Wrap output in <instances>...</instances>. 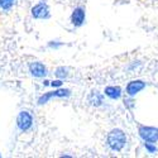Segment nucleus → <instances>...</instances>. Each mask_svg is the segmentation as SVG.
<instances>
[{
    "mask_svg": "<svg viewBox=\"0 0 158 158\" xmlns=\"http://www.w3.org/2000/svg\"><path fill=\"white\" fill-rule=\"evenodd\" d=\"M127 142H128L127 134L120 128L111 129L106 135V146L113 152H122L127 146Z\"/></svg>",
    "mask_w": 158,
    "mask_h": 158,
    "instance_id": "f257e3e1",
    "label": "nucleus"
},
{
    "mask_svg": "<svg viewBox=\"0 0 158 158\" xmlns=\"http://www.w3.org/2000/svg\"><path fill=\"white\" fill-rule=\"evenodd\" d=\"M71 90L67 87H57L53 91H48V93L42 94L41 96L38 98L37 104L38 105H44L47 102H49L53 98H58V99H67L71 96Z\"/></svg>",
    "mask_w": 158,
    "mask_h": 158,
    "instance_id": "f03ea898",
    "label": "nucleus"
},
{
    "mask_svg": "<svg viewBox=\"0 0 158 158\" xmlns=\"http://www.w3.org/2000/svg\"><path fill=\"white\" fill-rule=\"evenodd\" d=\"M31 15L37 20H47L51 18V8L46 3V0H41L31 9Z\"/></svg>",
    "mask_w": 158,
    "mask_h": 158,
    "instance_id": "7ed1b4c3",
    "label": "nucleus"
},
{
    "mask_svg": "<svg viewBox=\"0 0 158 158\" xmlns=\"http://www.w3.org/2000/svg\"><path fill=\"white\" fill-rule=\"evenodd\" d=\"M17 128L22 133H27L33 127V115L28 110H20L17 115Z\"/></svg>",
    "mask_w": 158,
    "mask_h": 158,
    "instance_id": "20e7f679",
    "label": "nucleus"
},
{
    "mask_svg": "<svg viewBox=\"0 0 158 158\" xmlns=\"http://www.w3.org/2000/svg\"><path fill=\"white\" fill-rule=\"evenodd\" d=\"M138 135L142 142L148 143H158V127L152 125H139Z\"/></svg>",
    "mask_w": 158,
    "mask_h": 158,
    "instance_id": "39448f33",
    "label": "nucleus"
},
{
    "mask_svg": "<svg viewBox=\"0 0 158 158\" xmlns=\"http://www.w3.org/2000/svg\"><path fill=\"white\" fill-rule=\"evenodd\" d=\"M28 71L31 76L35 78H44L48 76V69L47 66L41 61H32L28 63Z\"/></svg>",
    "mask_w": 158,
    "mask_h": 158,
    "instance_id": "423d86ee",
    "label": "nucleus"
},
{
    "mask_svg": "<svg viewBox=\"0 0 158 158\" xmlns=\"http://www.w3.org/2000/svg\"><path fill=\"white\" fill-rule=\"evenodd\" d=\"M71 24L76 28H80L85 24L86 22V10L82 6H76L72 13H71V17H70Z\"/></svg>",
    "mask_w": 158,
    "mask_h": 158,
    "instance_id": "0eeeda50",
    "label": "nucleus"
},
{
    "mask_svg": "<svg viewBox=\"0 0 158 158\" xmlns=\"http://www.w3.org/2000/svg\"><path fill=\"white\" fill-rule=\"evenodd\" d=\"M146 86H147V84L143 80H131L125 86V94H127V96L135 98L140 91L146 89Z\"/></svg>",
    "mask_w": 158,
    "mask_h": 158,
    "instance_id": "6e6552de",
    "label": "nucleus"
},
{
    "mask_svg": "<svg viewBox=\"0 0 158 158\" xmlns=\"http://www.w3.org/2000/svg\"><path fill=\"white\" fill-rule=\"evenodd\" d=\"M104 100H105L104 93H100L98 90L90 91V94L87 95V102L94 108H100L104 104Z\"/></svg>",
    "mask_w": 158,
    "mask_h": 158,
    "instance_id": "1a4fd4ad",
    "label": "nucleus"
},
{
    "mask_svg": "<svg viewBox=\"0 0 158 158\" xmlns=\"http://www.w3.org/2000/svg\"><path fill=\"white\" fill-rule=\"evenodd\" d=\"M102 93L110 100H119L123 96V89L120 86H116V85H109L104 89Z\"/></svg>",
    "mask_w": 158,
    "mask_h": 158,
    "instance_id": "9d476101",
    "label": "nucleus"
},
{
    "mask_svg": "<svg viewBox=\"0 0 158 158\" xmlns=\"http://www.w3.org/2000/svg\"><path fill=\"white\" fill-rule=\"evenodd\" d=\"M55 76L56 78H60V80H66L70 76V69L64 67V66H58L55 70Z\"/></svg>",
    "mask_w": 158,
    "mask_h": 158,
    "instance_id": "9b49d317",
    "label": "nucleus"
},
{
    "mask_svg": "<svg viewBox=\"0 0 158 158\" xmlns=\"http://www.w3.org/2000/svg\"><path fill=\"white\" fill-rule=\"evenodd\" d=\"M15 3H17V0H0V10L9 11L15 5Z\"/></svg>",
    "mask_w": 158,
    "mask_h": 158,
    "instance_id": "f8f14e48",
    "label": "nucleus"
},
{
    "mask_svg": "<svg viewBox=\"0 0 158 158\" xmlns=\"http://www.w3.org/2000/svg\"><path fill=\"white\" fill-rule=\"evenodd\" d=\"M144 144V148H146V151L148 152V153H151V154H154V153H157L158 152V147L156 146V143H148V142H143Z\"/></svg>",
    "mask_w": 158,
    "mask_h": 158,
    "instance_id": "ddd939ff",
    "label": "nucleus"
},
{
    "mask_svg": "<svg viewBox=\"0 0 158 158\" xmlns=\"http://www.w3.org/2000/svg\"><path fill=\"white\" fill-rule=\"evenodd\" d=\"M62 46H63V43L60 42V41H49V42L47 43V47H48L49 49H60Z\"/></svg>",
    "mask_w": 158,
    "mask_h": 158,
    "instance_id": "4468645a",
    "label": "nucleus"
},
{
    "mask_svg": "<svg viewBox=\"0 0 158 158\" xmlns=\"http://www.w3.org/2000/svg\"><path fill=\"white\" fill-rule=\"evenodd\" d=\"M62 85H63V80H60V78H56L53 81H49V86H52L53 89L62 87Z\"/></svg>",
    "mask_w": 158,
    "mask_h": 158,
    "instance_id": "2eb2a0df",
    "label": "nucleus"
},
{
    "mask_svg": "<svg viewBox=\"0 0 158 158\" xmlns=\"http://www.w3.org/2000/svg\"><path fill=\"white\" fill-rule=\"evenodd\" d=\"M133 99H134V98L128 96V99H127V100H124V105H125V106H127L128 109H130V110L133 109V108H134V105H135V104L133 102Z\"/></svg>",
    "mask_w": 158,
    "mask_h": 158,
    "instance_id": "dca6fc26",
    "label": "nucleus"
},
{
    "mask_svg": "<svg viewBox=\"0 0 158 158\" xmlns=\"http://www.w3.org/2000/svg\"><path fill=\"white\" fill-rule=\"evenodd\" d=\"M72 156H70V154H61V158H71Z\"/></svg>",
    "mask_w": 158,
    "mask_h": 158,
    "instance_id": "f3484780",
    "label": "nucleus"
},
{
    "mask_svg": "<svg viewBox=\"0 0 158 158\" xmlns=\"http://www.w3.org/2000/svg\"><path fill=\"white\" fill-rule=\"evenodd\" d=\"M43 85H44V86H48V85H49V81H48V80H44V81H43Z\"/></svg>",
    "mask_w": 158,
    "mask_h": 158,
    "instance_id": "a211bd4d",
    "label": "nucleus"
},
{
    "mask_svg": "<svg viewBox=\"0 0 158 158\" xmlns=\"http://www.w3.org/2000/svg\"><path fill=\"white\" fill-rule=\"evenodd\" d=\"M0 157H2V154H0Z\"/></svg>",
    "mask_w": 158,
    "mask_h": 158,
    "instance_id": "6ab92c4d",
    "label": "nucleus"
}]
</instances>
